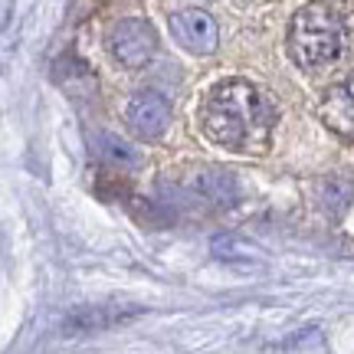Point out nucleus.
Returning a JSON list of instances; mask_svg holds the SVG:
<instances>
[{
  "instance_id": "1",
  "label": "nucleus",
  "mask_w": 354,
  "mask_h": 354,
  "mask_svg": "<svg viewBox=\"0 0 354 354\" xmlns=\"http://www.w3.org/2000/svg\"><path fill=\"white\" fill-rule=\"evenodd\" d=\"M207 138L223 145L230 151H266L276 109L263 92L243 79H230L207 95L201 112Z\"/></svg>"
},
{
  "instance_id": "2",
  "label": "nucleus",
  "mask_w": 354,
  "mask_h": 354,
  "mask_svg": "<svg viewBox=\"0 0 354 354\" xmlns=\"http://www.w3.org/2000/svg\"><path fill=\"white\" fill-rule=\"evenodd\" d=\"M351 20L335 7H305L292 17L289 53L302 69H325L351 50Z\"/></svg>"
},
{
  "instance_id": "3",
  "label": "nucleus",
  "mask_w": 354,
  "mask_h": 354,
  "mask_svg": "<svg viewBox=\"0 0 354 354\" xmlns=\"http://www.w3.org/2000/svg\"><path fill=\"white\" fill-rule=\"evenodd\" d=\"M112 56L125 69H141V66L151 63L154 50H158V37H154V26L145 17H125L118 20L109 37Z\"/></svg>"
},
{
  "instance_id": "4",
  "label": "nucleus",
  "mask_w": 354,
  "mask_h": 354,
  "mask_svg": "<svg viewBox=\"0 0 354 354\" xmlns=\"http://www.w3.org/2000/svg\"><path fill=\"white\" fill-rule=\"evenodd\" d=\"M125 122L138 138H161L171 125V102L161 92H135L125 105Z\"/></svg>"
},
{
  "instance_id": "5",
  "label": "nucleus",
  "mask_w": 354,
  "mask_h": 354,
  "mask_svg": "<svg viewBox=\"0 0 354 354\" xmlns=\"http://www.w3.org/2000/svg\"><path fill=\"white\" fill-rule=\"evenodd\" d=\"M171 33L177 37V43L187 53H197V56H207V53L216 50V20L207 10H197V7H184V10L171 13Z\"/></svg>"
},
{
  "instance_id": "6",
  "label": "nucleus",
  "mask_w": 354,
  "mask_h": 354,
  "mask_svg": "<svg viewBox=\"0 0 354 354\" xmlns=\"http://www.w3.org/2000/svg\"><path fill=\"white\" fill-rule=\"evenodd\" d=\"M322 118L328 122L331 131H338L344 138H354V73L338 79V82L325 92Z\"/></svg>"
},
{
  "instance_id": "7",
  "label": "nucleus",
  "mask_w": 354,
  "mask_h": 354,
  "mask_svg": "<svg viewBox=\"0 0 354 354\" xmlns=\"http://www.w3.org/2000/svg\"><path fill=\"white\" fill-rule=\"evenodd\" d=\"M141 308H125V305H86L66 318V335H86V331H105L115 328L128 318H135Z\"/></svg>"
},
{
  "instance_id": "8",
  "label": "nucleus",
  "mask_w": 354,
  "mask_h": 354,
  "mask_svg": "<svg viewBox=\"0 0 354 354\" xmlns=\"http://www.w3.org/2000/svg\"><path fill=\"white\" fill-rule=\"evenodd\" d=\"M95 158L102 165L118 167V171H135L141 165V154L122 138H115V135H99L95 138Z\"/></svg>"
},
{
  "instance_id": "9",
  "label": "nucleus",
  "mask_w": 354,
  "mask_h": 354,
  "mask_svg": "<svg viewBox=\"0 0 354 354\" xmlns=\"http://www.w3.org/2000/svg\"><path fill=\"white\" fill-rule=\"evenodd\" d=\"M201 194L207 201L220 203V207H227V203H236V184H233V177L223 174V171H210V174L201 177Z\"/></svg>"
},
{
  "instance_id": "10",
  "label": "nucleus",
  "mask_w": 354,
  "mask_h": 354,
  "mask_svg": "<svg viewBox=\"0 0 354 354\" xmlns=\"http://www.w3.org/2000/svg\"><path fill=\"white\" fill-rule=\"evenodd\" d=\"M256 246H250L246 240L240 236H216L214 240V256L216 259H223V263H246L253 266L256 263Z\"/></svg>"
},
{
  "instance_id": "11",
  "label": "nucleus",
  "mask_w": 354,
  "mask_h": 354,
  "mask_svg": "<svg viewBox=\"0 0 354 354\" xmlns=\"http://www.w3.org/2000/svg\"><path fill=\"white\" fill-rule=\"evenodd\" d=\"M351 184H344L342 177H331V180H325V187H322V203L328 207L331 214H342L344 207H348V201H351Z\"/></svg>"
}]
</instances>
